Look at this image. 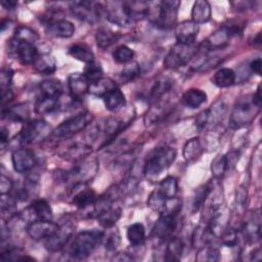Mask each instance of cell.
Listing matches in <instances>:
<instances>
[{"label": "cell", "mask_w": 262, "mask_h": 262, "mask_svg": "<svg viewBox=\"0 0 262 262\" xmlns=\"http://www.w3.org/2000/svg\"><path fill=\"white\" fill-rule=\"evenodd\" d=\"M104 15L113 24L128 27L148 15L149 4L145 1H107Z\"/></svg>", "instance_id": "cell-1"}, {"label": "cell", "mask_w": 262, "mask_h": 262, "mask_svg": "<svg viewBox=\"0 0 262 262\" xmlns=\"http://www.w3.org/2000/svg\"><path fill=\"white\" fill-rule=\"evenodd\" d=\"M97 171L98 161L96 159H84L69 170H58L56 172V180L74 188L89 182Z\"/></svg>", "instance_id": "cell-2"}, {"label": "cell", "mask_w": 262, "mask_h": 262, "mask_svg": "<svg viewBox=\"0 0 262 262\" xmlns=\"http://www.w3.org/2000/svg\"><path fill=\"white\" fill-rule=\"evenodd\" d=\"M176 150L170 146H158L147 156L143 173L146 178L154 179L166 170L175 160Z\"/></svg>", "instance_id": "cell-3"}, {"label": "cell", "mask_w": 262, "mask_h": 262, "mask_svg": "<svg viewBox=\"0 0 262 262\" xmlns=\"http://www.w3.org/2000/svg\"><path fill=\"white\" fill-rule=\"evenodd\" d=\"M103 235L104 231L99 229L79 232L70 247V255L76 259H84L88 257L102 243Z\"/></svg>", "instance_id": "cell-4"}, {"label": "cell", "mask_w": 262, "mask_h": 262, "mask_svg": "<svg viewBox=\"0 0 262 262\" xmlns=\"http://www.w3.org/2000/svg\"><path fill=\"white\" fill-rule=\"evenodd\" d=\"M261 106H259L252 95H244L239 97L233 106L230 115L229 125L231 128L237 129L250 124L258 114Z\"/></svg>", "instance_id": "cell-5"}, {"label": "cell", "mask_w": 262, "mask_h": 262, "mask_svg": "<svg viewBox=\"0 0 262 262\" xmlns=\"http://www.w3.org/2000/svg\"><path fill=\"white\" fill-rule=\"evenodd\" d=\"M198 47L191 45H184L176 43L173 45L164 58V66L166 69H178L186 66L195 55Z\"/></svg>", "instance_id": "cell-6"}, {"label": "cell", "mask_w": 262, "mask_h": 262, "mask_svg": "<svg viewBox=\"0 0 262 262\" xmlns=\"http://www.w3.org/2000/svg\"><path fill=\"white\" fill-rule=\"evenodd\" d=\"M70 9L75 17L88 24H94L104 14V6L93 1H73Z\"/></svg>", "instance_id": "cell-7"}, {"label": "cell", "mask_w": 262, "mask_h": 262, "mask_svg": "<svg viewBox=\"0 0 262 262\" xmlns=\"http://www.w3.org/2000/svg\"><path fill=\"white\" fill-rule=\"evenodd\" d=\"M179 6L180 1L177 0H165L159 2L156 8V15L151 17V21L155 26L161 29L172 28L177 19Z\"/></svg>", "instance_id": "cell-8"}, {"label": "cell", "mask_w": 262, "mask_h": 262, "mask_svg": "<svg viewBox=\"0 0 262 262\" xmlns=\"http://www.w3.org/2000/svg\"><path fill=\"white\" fill-rule=\"evenodd\" d=\"M92 121V115L89 112H83L61 122L53 131L55 137H68L86 129Z\"/></svg>", "instance_id": "cell-9"}, {"label": "cell", "mask_w": 262, "mask_h": 262, "mask_svg": "<svg viewBox=\"0 0 262 262\" xmlns=\"http://www.w3.org/2000/svg\"><path fill=\"white\" fill-rule=\"evenodd\" d=\"M242 31L238 24H230L223 25L219 29H217L214 33H212L206 40H204L200 45L208 51L222 49L225 47L230 38L233 35L238 34Z\"/></svg>", "instance_id": "cell-10"}, {"label": "cell", "mask_w": 262, "mask_h": 262, "mask_svg": "<svg viewBox=\"0 0 262 262\" xmlns=\"http://www.w3.org/2000/svg\"><path fill=\"white\" fill-rule=\"evenodd\" d=\"M51 131V127L43 120H35L28 122L18 133L17 140L21 145H28L41 138H44Z\"/></svg>", "instance_id": "cell-11"}, {"label": "cell", "mask_w": 262, "mask_h": 262, "mask_svg": "<svg viewBox=\"0 0 262 262\" xmlns=\"http://www.w3.org/2000/svg\"><path fill=\"white\" fill-rule=\"evenodd\" d=\"M9 52L21 64H33L34 60L39 54L35 44L17 41L13 38L9 42Z\"/></svg>", "instance_id": "cell-12"}, {"label": "cell", "mask_w": 262, "mask_h": 262, "mask_svg": "<svg viewBox=\"0 0 262 262\" xmlns=\"http://www.w3.org/2000/svg\"><path fill=\"white\" fill-rule=\"evenodd\" d=\"M59 228V225L51 220H35L27 227V233L32 239L41 241L52 236Z\"/></svg>", "instance_id": "cell-13"}, {"label": "cell", "mask_w": 262, "mask_h": 262, "mask_svg": "<svg viewBox=\"0 0 262 262\" xmlns=\"http://www.w3.org/2000/svg\"><path fill=\"white\" fill-rule=\"evenodd\" d=\"M11 162L17 173H26L32 170L36 164V157L31 149L21 147L12 152Z\"/></svg>", "instance_id": "cell-14"}, {"label": "cell", "mask_w": 262, "mask_h": 262, "mask_svg": "<svg viewBox=\"0 0 262 262\" xmlns=\"http://www.w3.org/2000/svg\"><path fill=\"white\" fill-rule=\"evenodd\" d=\"M177 227V219L175 215H160L152 228V235L159 239L166 241L172 237Z\"/></svg>", "instance_id": "cell-15"}, {"label": "cell", "mask_w": 262, "mask_h": 262, "mask_svg": "<svg viewBox=\"0 0 262 262\" xmlns=\"http://www.w3.org/2000/svg\"><path fill=\"white\" fill-rule=\"evenodd\" d=\"M199 25L192 20H183L175 27V37L177 43L184 45L193 44L199 35Z\"/></svg>", "instance_id": "cell-16"}, {"label": "cell", "mask_w": 262, "mask_h": 262, "mask_svg": "<svg viewBox=\"0 0 262 262\" xmlns=\"http://www.w3.org/2000/svg\"><path fill=\"white\" fill-rule=\"evenodd\" d=\"M73 226L70 223L59 226L58 230L45 242V247L50 252L60 251L73 235Z\"/></svg>", "instance_id": "cell-17"}, {"label": "cell", "mask_w": 262, "mask_h": 262, "mask_svg": "<svg viewBox=\"0 0 262 262\" xmlns=\"http://www.w3.org/2000/svg\"><path fill=\"white\" fill-rule=\"evenodd\" d=\"M68 86L72 97L78 100L89 92L90 83L83 73H73L68 78Z\"/></svg>", "instance_id": "cell-18"}, {"label": "cell", "mask_w": 262, "mask_h": 262, "mask_svg": "<svg viewBox=\"0 0 262 262\" xmlns=\"http://www.w3.org/2000/svg\"><path fill=\"white\" fill-rule=\"evenodd\" d=\"M46 27L48 33L57 38H70L75 33L73 23L63 18L51 19L46 23Z\"/></svg>", "instance_id": "cell-19"}, {"label": "cell", "mask_w": 262, "mask_h": 262, "mask_svg": "<svg viewBox=\"0 0 262 262\" xmlns=\"http://www.w3.org/2000/svg\"><path fill=\"white\" fill-rule=\"evenodd\" d=\"M173 87V82L168 77H161L156 80L152 87L150 88L148 99L152 104L161 103L163 98L170 92Z\"/></svg>", "instance_id": "cell-20"}, {"label": "cell", "mask_w": 262, "mask_h": 262, "mask_svg": "<svg viewBox=\"0 0 262 262\" xmlns=\"http://www.w3.org/2000/svg\"><path fill=\"white\" fill-rule=\"evenodd\" d=\"M83 186L78 191H76V193L72 199V203L78 209L87 210L95 204L96 200L98 199V195L93 189L88 187L83 188Z\"/></svg>", "instance_id": "cell-21"}, {"label": "cell", "mask_w": 262, "mask_h": 262, "mask_svg": "<svg viewBox=\"0 0 262 262\" xmlns=\"http://www.w3.org/2000/svg\"><path fill=\"white\" fill-rule=\"evenodd\" d=\"M2 117L13 122L27 123L28 119L30 118V107L28 103H18L10 107H3Z\"/></svg>", "instance_id": "cell-22"}, {"label": "cell", "mask_w": 262, "mask_h": 262, "mask_svg": "<svg viewBox=\"0 0 262 262\" xmlns=\"http://www.w3.org/2000/svg\"><path fill=\"white\" fill-rule=\"evenodd\" d=\"M91 151H92V147L89 144L74 143V144L68 146V148H66V150L62 151L60 155L68 161L78 162V161H82L86 157H88V155H90Z\"/></svg>", "instance_id": "cell-23"}, {"label": "cell", "mask_w": 262, "mask_h": 262, "mask_svg": "<svg viewBox=\"0 0 262 262\" xmlns=\"http://www.w3.org/2000/svg\"><path fill=\"white\" fill-rule=\"evenodd\" d=\"M33 68L41 75H51L56 70V61L49 53H39L33 62Z\"/></svg>", "instance_id": "cell-24"}, {"label": "cell", "mask_w": 262, "mask_h": 262, "mask_svg": "<svg viewBox=\"0 0 262 262\" xmlns=\"http://www.w3.org/2000/svg\"><path fill=\"white\" fill-rule=\"evenodd\" d=\"M206 101V92L198 88H190L186 90L181 96V103L188 108H198Z\"/></svg>", "instance_id": "cell-25"}, {"label": "cell", "mask_w": 262, "mask_h": 262, "mask_svg": "<svg viewBox=\"0 0 262 262\" xmlns=\"http://www.w3.org/2000/svg\"><path fill=\"white\" fill-rule=\"evenodd\" d=\"M211 5L208 1L196 0L191 9V20L199 24H205L211 18Z\"/></svg>", "instance_id": "cell-26"}, {"label": "cell", "mask_w": 262, "mask_h": 262, "mask_svg": "<svg viewBox=\"0 0 262 262\" xmlns=\"http://www.w3.org/2000/svg\"><path fill=\"white\" fill-rule=\"evenodd\" d=\"M27 210L31 216L37 217L38 220H52V209L48 202L43 199L35 200Z\"/></svg>", "instance_id": "cell-27"}, {"label": "cell", "mask_w": 262, "mask_h": 262, "mask_svg": "<svg viewBox=\"0 0 262 262\" xmlns=\"http://www.w3.org/2000/svg\"><path fill=\"white\" fill-rule=\"evenodd\" d=\"M121 214H122V209L118 205L114 204L113 206L101 211L96 216V219L101 226H103L105 228H110V227L114 226L116 224V222L120 219Z\"/></svg>", "instance_id": "cell-28"}, {"label": "cell", "mask_w": 262, "mask_h": 262, "mask_svg": "<svg viewBox=\"0 0 262 262\" xmlns=\"http://www.w3.org/2000/svg\"><path fill=\"white\" fill-rule=\"evenodd\" d=\"M102 99H103L105 108L110 112H117L125 105V95L120 90L119 87H116L110 92H107L102 97Z\"/></svg>", "instance_id": "cell-29"}, {"label": "cell", "mask_w": 262, "mask_h": 262, "mask_svg": "<svg viewBox=\"0 0 262 262\" xmlns=\"http://www.w3.org/2000/svg\"><path fill=\"white\" fill-rule=\"evenodd\" d=\"M120 37H121V35L119 33H117L108 28H100L96 31V34H95L96 45L102 49L108 48L110 46L117 43L119 41Z\"/></svg>", "instance_id": "cell-30"}, {"label": "cell", "mask_w": 262, "mask_h": 262, "mask_svg": "<svg viewBox=\"0 0 262 262\" xmlns=\"http://www.w3.org/2000/svg\"><path fill=\"white\" fill-rule=\"evenodd\" d=\"M235 79H236V74L232 69L222 68L214 74L211 81L215 86L219 88H225L233 85L235 82Z\"/></svg>", "instance_id": "cell-31"}, {"label": "cell", "mask_w": 262, "mask_h": 262, "mask_svg": "<svg viewBox=\"0 0 262 262\" xmlns=\"http://www.w3.org/2000/svg\"><path fill=\"white\" fill-rule=\"evenodd\" d=\"M68 52L75 59L83 61L85 63H90V62L94 61L93 51L91 50V48L88 45H86L84 43H78V44L72 45L69 48Z\"/></svg>", "instance_id": "cell-32"}, {"label": "cell", "mask_w": 262, "mask_h": 262, "mask_svg": "<svg viewBox=\"0 0 262 262\" xmlns=\"http://www.w3.org/2000/svg\"><path fill=\"white\" fill-rule=\"evenodd\" d=\"M59 98L41 95L35 103V112L39 115H48L59 108Z\"/></svg>", "instance_id": "cell-33"}, {"label": "cell", "mask_w": 262, "mask_h": 262, "mask_svg": "<svg viewBox=\"0 0 262 262\" xmlns=\"http://www.w3.org/2000/svg\"><path fill=\"white\" fill-rule=\"evenodd\" d=\"M118 87L116 81L110 78H101L100 80L91 83L89 86V92L97 97H103L107 92Z\"/></svg>", "instance_id": "cell-34"}, {"label": "cell", "mask_w": 262, "mask_h": 262, "mask_svg": "<svg viewBox=\"0 0 262 262\" xmlns=\"http://www.w3.org/2000/svg\"><path fill=\"white\" fill-rule=\"evenodd\" d=\"M226 112V105L222 100L216 101L210 108L207 110V116H208V121H207V126L210 127H215L217 126L222 118L224 117V114Z\"/></svg>", "instance_id": "cell-35"}, {"label": "cell", "mask_w": 262, "mask_h": 262, "mask_svg": "<svg viewBox=\"0 0 262 262\" xmlns=\"http://www.w3.org/2000/svg\"><path fill=\"white\" fill-rule=\"evenodd\" d=\"M260 229H261V225H260V215L259 213L254 214V216H252L244 225L243 228V232L244 235L246 236V238H248L249 241H256L260 237Z\"/></svg>", "instance_id": "cell-36"}, {"label": "cell", "mask_w": 262, "mask_h": 262, "mask_svg": "<svg viewBox=\"0 0 262 262\" xmlns=\"http://www.w3.org/2000/svg\"><path fill=\"white\" fill-rule=\"evenodd\" d=\"M183 252V244L178 237H170L167 244L164 260L179 261Z\"/></svg>", "instance_id": "cell-37"}, {"label": "cell", "mask_w": 262, "mask_h": 262, "mask_svg": "<svg viewBox=\"0 0 262 262\" xmlns=\"http://www.w3.org/2000/svg\"><path fill=\"white\" fill-rule=\"evenodd\" d=\"M40 90L42 95L59 98L62 94V84L57 79L44 80L40 84Z\"/></svg>", "instance_id": "cell-38"}, {"label": "cell", "mask_w": 262, "mask_h": 262, "mask_svg": "<svg viewBox=\"0 0 262 262\" xmlns=\"http://www.w3.org/2000/svg\"><path fill=\"white\" fill-rule=\"evenodd\" d=\"M203 152V146L198 137L190 138L183 146V157L187 162L196 160Z\"/></svg>", "instance_id": "cell-39"}, {"label": "cell", "mask_w": 262, "mask_h": 262, "mask_svg": "<svg viewBox=\"0 0 262 262\" xmlns=\"http://www.w3.org/2000/svg\"><path fill=\"white\" fill-rule=\"evenodd\" d=\"M140 75V67L137 62H129L123 68V70L118 75V80L122 84L130 83L136 80Z\"/></svg>", "instance_id": "cell-40"}, {"label": "cell", "mask_w": 262, "mask_h": 262, "mask_svg": "<svg viewBox=\"0 0 262 262\" xmlns=\"http://www.w3.org/2000/svg\"><path fill=\"white\" fill-rule=\"evenodd\" d=\"M127 238L133 246L141 245L145 239V228L142 223H133L127 229Z\"/></svg>", "instance_id": "cell-41"}, {"label": "cell", "mask_w": 262, "mask_h": 262, "mask_svg": "<svg viewBox=\"0 0 262 262\" xmlns=\"http://www.w3.org/2000/svg\"><path fill=\"white\" fill-rule=\"evenodd\" d=\"M157 189L167 199L174 198L178 192V181L175 177L168 176L159 183Z\"/></svg>", "instance_id": "cell-42"}, {"label": "cell", "mask_w": 262, "mask_h": 262, "mask_svg": "<svg viewBox=\"0 0 262 262\" xmlns=\"http://www.w3.org/2000/svg\"><path fill=\"white\" fill-rule=\"evenodd\" d=\"M213 190V186L210 183H207L201 187H199L195 191V195L192 203L193 212H198L206 203L208 196L211 194Z\"/></svg>", "instance_id": "cell-43"}, {"label": "cell", "mask_w": 262, "mask_h": 262, "mask_svg": "<svg viewBox=\"0 0 262 262\" xmlns=\"http://www.w3.org/2000/svg\"><path fill=\"white\" fill-rule=\"evenodd\" d=\"M83 74L87 78V80L89 81L90 84L103 78V70H102L100 63L96 62L95 60L90 63H86Z\"/></svg>", "instance_id": "cell-44"}, {"label": "cell", "mask_w": 262, "mask_h": 262, "mask_svg": "<svg viewBox=\"0 0 262 262\" xmlns=\"http://www.w3.org/2000/svg\"><path fill=\"white\" fill-rule=\"evenodd\" d=\"M38 34L31 29L30 27L27 26H19L16 28L13 39L17 41H23V42H29L35 44V42L38 40Z\"/></svg>", "instance_id": "cell-45"}, {"label": "cell", "mask_w": 262, "mask_h": 262, "mask_svg": "<svg viewBox=\"0 0 262 262\" xmlns=\"http://www.w3.org/2000/svg\"><path fill=\"white\" fill-rule=\"evenodd\" d=\"M133 57L134 51L126 45H119L113 51V58L118 63H129Z\"/></svg>", "instance_id": "cell-46"}, {"label": "cell", "mask_w": 262, "mask_h": 262, "mask_svg": "<svg viewBox=\"0 0 262 262\" xmlns=\"http://www.w3.org/2000/svg\"><path fill=\"white\" fill-rule=\"evenodd\" d=\"M227 170V162L225 155H217L211 163V172L214 178H221Z\"/></svg>", "instance_id": "cell-47"}, {"label": "cell", "mask_w": 262, "mask_h": 262, "mask_svg": "<svg viewBox=\"0 0 262 262\" xmlns=\"http://www.w3.org/2000/svg\"><path fill=\"white\" fill-rule=\"evenodd\" d=\"M166 200H167V198L164 196L158 189H156L149 194V196L147 199V206L151 210L158 212L159 214H162L164 211V208H165Z\"/></svg>", "instance_id": "cell-48"}, {"label": "cell", "mask_w": 262, "mask_h": 262, "mask_svg": "<svg viewBox=\"0 0 262 262\" xmlns=\"http://www.w3.org/2000/svg\"><path fill=\"white\" fill-rule=\"evenodd\" d=\"M195 259L198 261H218L219 260V251L208 245L205 244L198 252Z\"/></svg>", "instance_id": "cell-49"}, {"label": "cell", "mask_w": 262, "mask_h": 262, "mask_svg": "<svg viewBox=\"0 0 262 262\" xmlns=\"http://www.w3.org/2000/svg\"><path fill=\"white\" fill-rule=\"evenodd\" d=\"M121 241V235L120 232L117 228L110 227V231L106 233V237L103 235L102 243H104V248L107 251H114L117 249Z\"/></svg>", "instance_id": "cell-50"}, {"label": "cell", "mask_w": 262, "mask_h": 262, "mask_svg": "<svg viewBox=\"0 0 262 262\" xmlns=\"http://www.w3.org/2000/svg\"><path fill=\"white\" fill-rule=\"evenodd\" d=\"M221 239L222 244L225 245L226 247H235L236 244L238 243V233L233 228H225L221 232Z\"/></svg>", "instance_id": "cell-51"}, {"label": "cell", "mask_w": 262, "mask_h": 262, "mask_svg": "<svg viewBox=\"0 0 262 262\" xmlns=\"http://www.w3.org/2000/svg\"><path fill=\"white\" fill-rule=\"evenodd\" d=\"M12 77H13V72L9 68H3L1 70L0 74V84H1V90H9L10 85L12 82Z\"/></svg>", "instance_id": "cell-52"}, {"label": "cell", "mask_w": 262, "mask_h": 262, "mask_svg": "<svg viewBox=\"0 0 262 262\" xmlns=\"http://www.w3.org/2000/svg\"><path fill=\"white\" fill-rule=\"evenodd\" d=\"M12 188H13L12 180L2 173L1 177H0V191H1V194L9 193L12 190Z\"/></svg>", "instance_id": "cell-53"}, {"label": "cell", "mask_w": 262, "mask_h": 262, "mask_svg": "<svg viewBox=\"0 0 262 262\" xmlns=\"http://www.w3.org/2000/svg\"><path fill=\"white\" fill-rule=\"evenodd\" d=\"M225 158H226V162H227V169L232 168L237 163V161L239 159V151H236V150L230 151V152H228L227 156H225Z\"/></svg>", "instance_id": "cell-54"}, {"label": "cell", "mask_w": 262, "mask_h": 262, "mask_svg": "<svg viewBox=\"0 0 262 262\" xmlns=\"http://www.w3.org/2000/svg\"><path fill=\"white\" fill-rule=\"evenodd\" d=\"M247 200V191L243 186H239L236 190V203L239 206H244Z\"/></svg>", "instance_id": "cell-55"}, {"label": "cell", "mask_w": 262, "mask_h": 262, "mask_svg": "<svg viewBox=\"0 0 262 262\" xmlns=\"http://www.w3.org/2000/svg\"><path fill=\"white\" fill-rule=\"evenodd\" d=\"M261 66H262V63H261V58H260V57L255 58V59L252 60V61L250 62V64H249L250 70H251L253 73L257 74V75H261Z\"/></svg>", "instance_id": "cell-56"}, {"label": "cell", "mask_w": 262, "mask_h": 262, "mask_svg": "<svg viewBox=\"0 0 262 262\" xmlns=\"http://www.w3.org/2000/svg\"><path fill=\"white\" fill-rule=\"evenodd\" d=\"M2 6L5 8V9H8V10H13L16 5H17V2L16 1H13V0H3L1 2Z\"/></svg>", "instance_id": "cell-57"}, {"label": "cell", "mask_w": 262, "mask_h": 262, "mask_svg": "<svg viewBox=\"0 0 262 262\" xmlns=\"http://www.w3.org/2000/svg\"><path fill=\"white\" fill-rule=\"evenodd\" d=\"M114 260H117V261H131V260H133V258L131 256H129L128 254H126V253H120V254H118V256L114 257Z\"/></svg>", "instance_id": "cell-58"}, {"label": "cell", "mask_w": 262, "mask_h": 262, "mask_svg": "<svg viewBox=\"0 0 262 262\" xmlns=\"http://www.w3.org/2000/svg\"><path fill=\"white\" fill-rule=\"evenodd\" d=\"M8 138H9V133H8V131H7L4 127H2V129H1V133H0L1 143H2V144H4V143L8 142Z\"/></svg>", "instance_id": "cell-59"}]
</instances>
